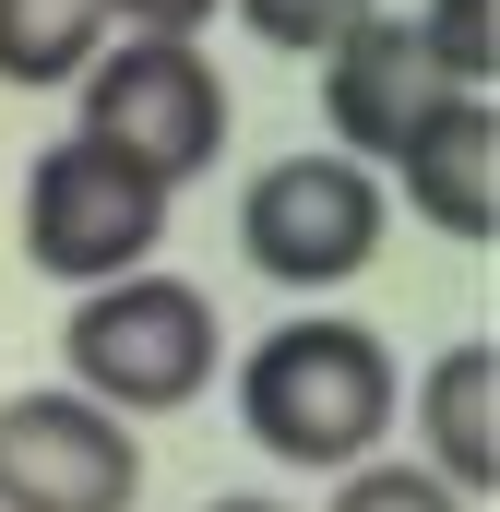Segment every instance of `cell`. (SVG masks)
<instances>
[{
    "mask_svg": "<svg viewBox=\"0 0 500 512\" xmlns=\"http://www.w3.org/2000/svg\"><path fill=\"white\" fill-rule=\"evenodd\" d=\"M393 417H405V370L346 310H298V322H274L239 358V429H250V453H274L286 477L370 465L393 441Z\"/></svg>",
    "mask_w": 500,
    "mask_h": 512,
    "instance_id": "cell-1",
    "label": "cell"
},
{
    "mask_svg": "<svg viewBox=\"0 0 500 512\" xmlns=\"http://www.w3.org/2000/svg\"><path fill=\"white\" fill-rule=\"evenodd\" d=\"M227 370V310L191 286V274H120V286H84L72 322H60V382L108 417H179L191 393Z\"/></svg>",
    "mask_w": 500,
    "mask_h": 512,
    "instance_id": "cell-2",
    "label": "cell"
},
{
    "mask_svg": "<svg viewBox=\"0 0 500 512\" xmlns=\"http://www.w3.org/2000/svg\"><path fill=\"white\" fill-rule=\"evenodd\" d=\"M84 96V143H108V155H131L155 191H191L215 155H227V131H239V108H227V72L191 48V36H108V60L72 84Z\"/></svg>",
    "mask_w": 500,
    "mask_h": 512,
    "instance_id": "cell-3",
    "label": "cell"
},
{
    "mask_svg": "<svg viewBox=\"0 0 500 512\" xmlns=\"http://www.w3.org/2000/svg\"><path fill=\"white\" fill-rule=\"evenodd\" d=\"M167 203H179V191H155L131 155L60 131V143L24 167V262H36L48 286H72V298H84V286H120V274H155Z\"/></svg>",
    "mask_w": 500,
    "mask_h": 512,
    "instance_id": "cell-4",
    "label": "cell"
},
{
    "mask_svg": "<svg viewBox=\"0 0 500 512\" xmlns=\"http://www.w3.org/2000/svg\"><path fill=\"white\" fill-rule=\"evenodd\" d=\"M239 251H250V274L286 286V298H334V286H358V274L381 262V179L346 167L334 143L274 155V167L239 191Z\"/></svg>",
    "mask_w": 500,
    "mask_h": 512,
    "instance_id": "cell-5",
    "label": "cell"
},
{
    "mask_svg": "<svg viewBox=\"0 0 500 512\" xmlns=\"http://www.w3.org/2000/svg\"><path fill=\"white\" fill-rule=\"evenodd\" d=\"M143 501V441L72 382L0 393V512H131Z\"/></svg>",
    "mask_w": 500,
    "mask_h": 512,
    "instance_id": "cell-6",
    "label": "cell"
},
{
    "mask_svg": "<svg viewBox=\"0 0 500 512\" xmlns=\"http://www.w3.org/2000/svg\"><path fill=\"white\" fill-rule=\"evenodd\" d=\"M441 108H453V84H441V60L417 48L405 12H370L322 48V131H334L346 167H393Z\"/></svg>",
    "mask_w": 500,
    "mask_h": 512,
    "instance_id": "cell-7",
    "label": "cell"
},
{
    "mask_svg": "<svg viewBox=\"0 0 500 512\" xmlns=\"http://www.w3.org/2000/svg\"><path fill=\"white\" fill-rule=\"evenodd\" d=\"M405 417H417V465L465 512H489V489H500V346L489 334L441 346L417 370V393H405Z\"/></svg>",
    "mask_w": 500,
    "mask_h": 512,
    "instance_id": "cell-8",
    "label": "cell"
},
{
    "mask_svg": "<svg viewBox=\"0 0 500 512\" xmlns=\"http://www.w3.org/2000/svg\"><path fill=\"white\" fill-rule=\"evenodd\" d=\"M393 191H405L417 227L489 251V239H500V108H489V96H453L441 120L393 155Z\"/></svg>",
    "mask_w": 500,
    "mask_h": 512,
    "instance_id": "cell-9",
    "label": "cell"
},
{
    "mask_svg": "<svg viewBox=\"0 0 500 512\" xmlns=\"http://www.w3.org/2000/svg\"><path fill=\"white\" fill-rule=\"evenodd\" d=\"M108 60V0H0V84L12 96H72Z\"/></svg>",
    "mask_w": 500,
    "mask_h": 512,
    "instance_id": "cell-10",
    "label": "cell"
},
{
    "mask_svg": "<svg viewBox=\"0 0 500 512\" xmlns=\"http://www.w3.org/2000/svg\"><path fill=\"white\" fill-rule=\"evenodd\" d=\"M405 24H417V48L441 60L453 96H489V72H500V0H429V12H405Z\"/></svg>",
    "mask_w": 500,
    "mask_h": 512,
    "instance_id": "cell-11",
    "label": "cell"
},
{
    "mask_svg": "<svg viewBox=\"0 0 500 512\" xmlns=\"http://www.w3.org/2000/svg\"><path fill=\"white\" fill-rule=\"evenodd\" d=\"M227 12H239L250 36L274 48V60H322V48H334L346 24H370L381 0H227Z\"/></svg>",
    "mask_w": 500,
    "mask_h": 512,
    "instance_id": "cell-12",
    "label": "cell"
},
{
    "mask_svg": "<svg viewBox=\"0 0 500 512\" xmlns=\"http://www.w3.org/2000/svg\"><path fill=\"white\" fill-rule=\"evenodd\" d=\"M322 512H465V501H453L429 465H405V453H370V465H346V477H334V501H322Z\"/></svg>",
    "mask_w": 500,
    "mask_h": 512,
    "instance_id": "cell-13",
    "label": "cell"
},
{
    "mask_svg": "<svg viewBox=\"0 0 500 512\" xmlns=\"http://www.w3.org/2000/svg\"><path fill=\"white\" fill-rule=\"evenodd\" d=\"M215 12H227V0H108V24H120V36H191V48H203V24H215Z\"/></svg>",
    "mask_w": 500,
    "mask_h": 512,
    "instance_id": "cell-14",
    "label": "cell"
},
{
    "mask_svg": "<svg viewBox=\"0 0 500 512\" xmlns=\"http://www.w3.org/2000/svg\"><path fill=\"white\" fill-rule=\"evenodd\" d=\"M203 512H286V501H262V489H227V501H203Z\"/></svg>",
    "mask_w": 500,
    "mask_h": 512,
    "instance_id": "cell-15",
    "label": "cell"
}]
</instances>
